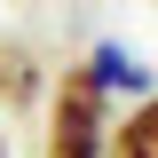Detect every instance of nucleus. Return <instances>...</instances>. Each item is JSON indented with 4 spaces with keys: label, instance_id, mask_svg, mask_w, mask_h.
I'll list each match as a JSON object with an SVG mask.
<instances>
[{
    "label": "nucleus",
    "instance_id": "5",
    "mask_svg": "<svg viewBox=\"0 0 158 158\" xmlns=\"http://www.w3.org/2000/svg\"><path fill=\"white\" fill-rule=\"evenodd\" d=\"M0 158H8V127H0Z\"/></svg>",
    "mask_w": 158,
    "mask_h": 158
},
{
    "label": "nucleus",
    "instance_id": "1",
    "mask_svg": "<svg viewBox=\"0 0 158 158\" xmlns=\"http://www.w3.org/2000/svg\"><path fill=\"white\" fill-rule=\"evenodd\" d=\"M111 142V95L95 87V71H56L48 87V158H103Z\"/></svg>",
    "mask_w": 158,
    "mask_h": 158
},
{
    "label": "nucleus",
    "instance_id": "3",
    "mask_svg": "<svg viewBox=\"0 0 158 158\" xmlns=\"http://www.w3.org/2000/svg\"><path fill=\"white\" fill-rule=\"evenodd\" d=\"M103 158H158V87H150V95H135V111L111 127Z\"/></svg>",
    "mask_w": 158,
    "mask_h": 158
},
{
    "label": "nucleus",
    "instance_id": "4",
    "mask_svg": "<svg viewBox=\"0 0 158 158\" xmlns=\"http://www.w3.org/2000/svg\"><path fill=\"white\" fill-rule=\"evenodd\" d=\"M40 79H32V56L24 48H0V103H32Z\"/></svg>",
    "mask_w": 158,
    "mask_h": 158
},
{
    "label": "nucleus",
    "instance_id": "2",
    "mask_svg": "<svg viewBox=\"0 0 158 158\" xmlns=\"http://www.w3.org/2000/svg\"><path fill=\"white\" fill-rule=\"evenodd\" d=\"M87 71H95L103 95H150V63H142L135 48H118V40H103L95 56H87Z\"/></svg>",
    "mask_w": 158,
    "mask_h": 158
}]
</instances>
